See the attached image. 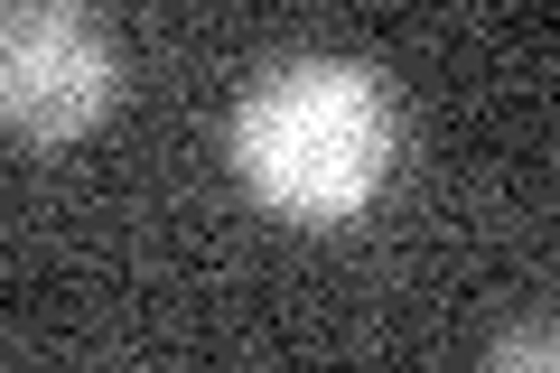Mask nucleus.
Instances as JSON below:
<instances>
[{"instance_id":"obj_1","label":"nucleus","mask_w":560,"mask_h":373,"mask_svg":"<svg viewBox=\"0 0 560 373\" xmlns=\"http://www.w3.org/2000/svg\"><path fill=\"white\" fill-rule=\"evenodd\" d=\"M224 159H234L243 197L280 224H355L364 206L393 187L401 159V113L383 94L374 66L355 57H290L271 75L243 84L234 121H224Z\"/></svg>"},{"instance_id":"obj_2","label":"nucleus","mask_w":560,"mask_h":373,"mask_svg":"<svg viewBox=\"0 0 560 373\" xmlns=\"http://www.w3.org/2000/svg\"><path fill=\"white\" fill-rule=\"evenodd\" d=\"M121 57L84 0H0V131L28 150H75L113 121Z\"/></svg>"},{"instance_id":"obj_3","label":"nucleus","mask_w":560,"mask_h":373,"mask_svg":"<svg viewBox=\"0 0 560 373\" xmlns=\"http://www.w3.org/2000/svg\"><path fill=\"white\" fill-rule=\"evenodd\" d=\"M551 354H560V336H551V327H514V336L495 346V364H551Z\"/></svg>"}]
</instances>
